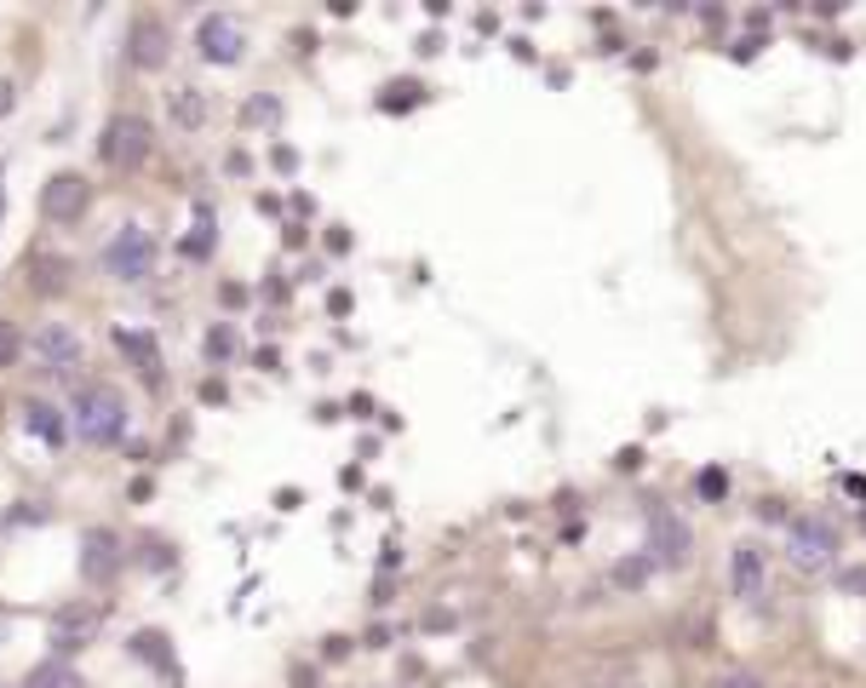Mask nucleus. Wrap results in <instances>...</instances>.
Returning <instances> with one entry per match:
<instances>
[{
    "label": "nucleus",
    "mask_w": 866,
    "mask_h": 688,
    "mask_svg": "<svg viewBox=\"0 0 866 688\" xmlns=\"http://www.w3.org/2000/svg\"><path fill=\"white\" fill-rule=\"evenodd\" d=\"M69 424L80 431V442H92V448H110V442L127 436V396H120L115 384H87V391L75 396Z\"/></svg>",
    "instance_id": "obj_1"
},
{
    "label": "nucleus",
    "mask_w": 866,
    "mask_h": 688,
    "mask_svg": "<svg viewBox=\"0 0 866 688\" xmlns=\"http://www.w3.org/2000/svg\"><path fill=\"white\" fill-rule=\"evenodd\" d=\"M104 270H110L115 281H150V270H155V241H150V230L120 225V230L110 235V247H104Z\"/></svg>",
    "instance_id": "obj_2"
},
{
    "label": "nucleus",
    "mask_w": 866,
    "mask_h": 688,
    "mask_svg": "<svg viewBox=\"0 0 866 688\" xmlns=\"http://www.w3.org/2000/svg\"><path fill=\"white\" fill-rule=\"evenodd\" d=\"M29 356H35V368L52 373V379H69L80 361H87V351H80V333L64 328V321H47V328H35Z\"/></svg>",
    "instance_id": "obj_3"
},
{
    "label": "nucleus",
    "mask_w": 866,
    "mask_h": 688,
    "mask_svg": "<svg viewBox=\"0 0 866 688\" xmlns=\"http://www.w3.org/2000/svg\"><path fill=\"white\" fill-rule=\"evenodd\" d=\"M787 551H792L798 569H832V562H838L832 522H827V517H798L792 528H787Z\"/></svg>",
    "instance_id": "obj_4"
},
{
    "label": "nucleus",
    "mask_w": 866,
    "mask_h": 688,
    "mask_svg": "<svg viewBox=\"0 0 866 688\" xmlns=\"http://www.w3.org/2000/svg\"><path fill=\"white\" fill-rule=\"evenodd\" d=\"M104 161L115 173H132L150 161V120L144 115H115L104 132Z\"/></svg>",
    "instance_id": "obj_5"
},
{
    "label": "nucleus",
    "mask_w": 866,
    "mask_h": 688,
    "mask_svg": "<svg viewBox=\"0 0 866 688\" xmlns=\"http://www.w3.org/2000/svg\"><path fill=\"white\" fill-rule=\"evenodd\" d=\"M40 213H47L52 225H75V218L87 213V178L80 173H52L47 190H40Z\"/></svg>",
    "instance_id": "obj_6"
},
{
    "label": "nucleus",
    "mask_w": 866,
    "mask_h": 688,
    "mask_svg": "<svg viewBox=\"0 0 866 688\" xmlns=\"http://www.w3.org/2000/svg\"><path fill=\"white\" fill-rule=\"evenodd\" d=\"M195 47H201V58L207 64H241V24L235 17H225V12H213V17H201V29H195Z\"/></svg>",
    "instance_id": "obj_7"
},
{
    "label": "nucleus",
    "mask_w": 866,
    "mask_h": 688,
    "mask_svg": "<svg viewBox=\"0 0 866 688\" xmlns=\"http://www.w3.org/2000/svg\"><path fill=\"white\" fill-rule=\"evenodd\" d=\"M729 585H735V597L740 602H757L769 597V569H763V551L757 545H735V557H729Z\"/></svg>",
    "instance_id": "obj_8"
},
{
    "label": "nucleus",
    "mask_w": 866,
    "mask_h": 688,
    "mask_svg": "<svg viewBox=\"0 0 866 688\" xmlns=\"http://www.w3.org/2000/svg\"><path fill=\"white\" fill-rule=\"evenodd\" d=\"M689 545H695L689 522H677L672 511H660V517L649 522V551H654L660 569H677V562H689Z\"/></svg>",
    "instance_id": "obj_9"
},
{
    "label": "nucleus",
    "mask_w": 866,
    "mask_h": 688,
    "mask_svg": "<svg viewBox=\"0 0 866 688\" xmlns=\"http://www.w3.org/2000/svg\"><path fill=\"white\" fill-rule=\"evenodd\" d=\"M167 24H161V17H132V29H127V58L138 69H161L167 64Z\"/></svg>",
    "instance_id": "obj_10"
},
{
    "label": "nucleus",
    "mask_w": 866,
    "mask_h": 688,
    "mask_svg": "<svg viewBox=\"0 0 866 688\" xmlns=\"http://www.w3.org/2000/svg\"><path fill=\"white\" fill-rule=\"evenodd\" d=\"M115 569H120V539L110 528H92L80 539V579L104 585V579H115Z\"/></svg>",
    "instance_id": "obj_11"
},
{
    "label": "nucleus",
    "mask_w": 866,
    "mask_h": 688,
    "mask_svg": "<svg viewBox=\"0 0 866 688\" xmlns=\"http://www.w3.org/2000/svg\"><path fill=\"white\" fill-rule=\"evenodd\" d=\"M98 625H104V614H98V609H64V614L52 620V649H58V654L87 649V642L98 637Z\"/></svg>",
    "instance_id": "obj_12"
},
{
    "label": "nucleus",
    "mask_w": 866,
    "mask_h": 688,
    "mask_svg": "<svg viewBox=\"0 0 866 688\" xmlns=\"http://www.w3.org/2000/svg\"><path fill=\"white\" fill-rule=\"evenodd\" d=\"M167 115H173L178 132H201V127H207V92L190 87V80H184V87H173L167 92Z\"/></svg>",
    "instance_id": "obj_13"
},
{
    "label": "nucleus",
    "mask_w": 866,
    "mask_h": 688,
    "mask_svg": "<svg viewBox=\"0 0 866 688\" xmlns=\"http://www.w3.org/2000/svg\"><path fill=\"white\" fill-rule=\"evenodd\" d=\"M24 424H29V436L47 442V448H64V436H69V424L52 402H24Z\"/></svg>",
    "instance_id": "obj_14"
},
{
    "label": "nucleus",
    "mask_w": 866,
    "mask_h": 688,
    "mask_svg": "<svg viewBox=\"0 0 866 688\" xmlns=\"http://www.w3.org/2000/svg\"><path fill=\"white\" fill-rule=\"evenodd\" d=\"M29 288H35V293H64V288H69V258L35 253V258H29Z\"/></svg>",
    "instance_id": "obj_15"
},
{
    "label": "nucleus",
    "mask_w": 866,
    "mask_h": 688,
    "mask_svg": "<svg viewBox=\"0 0 866 688\" xmlns=\"http://www.w3.org/2000/svg\"><path fill=\"white\" fill-rule=\"evenodd\" d=\"M24 688H87V683H80V672H69L64 660H47L24 677Z\"/></svg>",
    "instance_id": "obj_16"
},
{
    "label": "nucleus",
    "mask_w": 866,
    "mask_h": 688,
    "mask_svg": "<svg viewBox=\"0 0 866 688\" xmlns=\"http://www.w3.org/2000/svg\"><path fill=\"white\" fill-rule=\"evenodd\" d=\"M115 344H120V351H127V356L138 361V368H144V373L155 379V344H150V333H132V328H120V333H115Z\"/></svg>",
    "instance_id": "obj_17"
},
{
    "label": "nucleus",
    "mask_w": 866,
    "mask_h": 688,
    "mask_svg": "<svg viewBox=\"0 0 866 688\" xmlns=\"http://www.w3.org/2000/svg\"><path fill=\"white\" fill-rule=\"evenodd\" d=\"M29 344H24V333L12 328V321H0V368H17V356H24Z\"/></svg>",
    "instance_id": "obj_18"
},
{
    "label": "nucleus",
    "mask_w": 866,
    "mask_h": 688,
    "mask_svg": "<svg viewBox=\"0 0 866 688\" xmlns=\"http://www.w3.org/2000/svg\"><path fill=\"white\" fill-rule=\"evenodd\" d=\"M649 569H654V557H626V562L614 569V585H632V591H637V585L649 579Z\"/></svg>",
    "instance_id": "obj_19"
},
{
    "label": "nucleus",
    "mask_w": 866,
    "mask_h": 688,
    "mask_svg": "<svg viewBox=\"0 0 866 688\" xmlns=\"http://www.w3.org/2000/svg\"><path fill=\"white\" fill-rule=\"evenodd\" d=\"M700 494H706V499L729 494V476H723V471H700Z\"/></svg>",
    "instance_id": "obj_20"
},
{
    "label": "nucleus",
    "mask_w": 866,
    "mask_h": 688,
    "mask_svg": "<svg viewBox=\"0 0 866 688\" xmlns=\"http://www.w3.org/2000/svg\"><path fill=\"white\" fill-rule=\"evenodd\" d=\"M247 115H253V120H276L281 110H276V98H253V104H247Z\"/></svg>",
    "instance_id": "obj_21"
},
{
    "label": "nucleus",
    "mask_w": 866,
    "mask_h": 688,
    "mask_svg": "<svg viewBox=\"0 0 866 688\" xmlns=\"http://www.w3.org/2000/svg\"><path fill=\"white\" fill-rule=\"evenodd\" d=\"M717 688H763L752 672H729V677H717Z\"/></svg>",
    "instance_id": "obj_22"
},
{
    "label": "nucleus",
    "mask_w": 866,
    "mask_h": 688,
    "mask_svg": "<svg viewBox=\"0 0 866 688\" xmlns=\"http://www.w3.org/2000/svg\"><path fill=\"white\" fill-rule=\"evenodd\" d=\"M207 351H213V356H230V333L213 328V333H207Z\"/></svg>",
    "instance_id": "obj_23"
},
{
    "label": "nucleus",
    "mask_w": 866,
    "mask_h": 688,
    "mask_svg": "<svg viewBox=\"0 0 866 688\" xmlns=\"http://www.w3.org/2000/svg\"><path fill=\"white\" fill-rule=\"evenodd\" d=\"M757 517H763V522H780L787 511H780V499H763V505H757Z\"/></svg>",
    "instance_id": "obj_24"
},
{
    "label": "nucleus",
    "mask_w": 866,
    "mask_h": 688,
    "mask_svg": "<svg viewBox=\"0 0 866 688\" xmlns=\"http://www.w3.org/2000/svg\"><path fill=\"white\" fill-rule=\"evenodd\" d=\"M12 104H17V98H12V80H0V115H12Z\"/></svg>",
    "instance_id": "obj_25"
}]
</instances>
